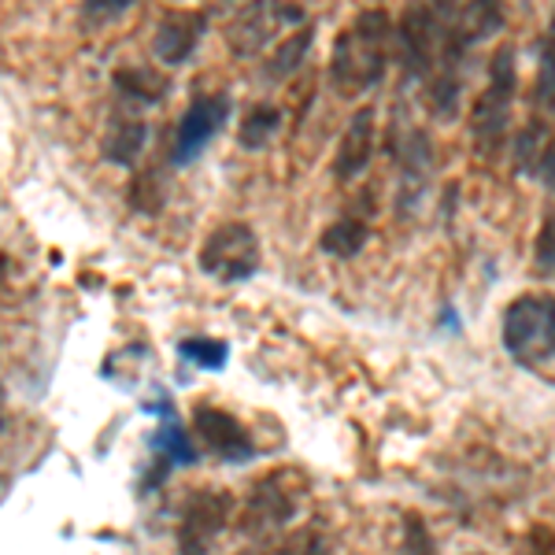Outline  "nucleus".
<instances>
[{"label": "nucleus", "instance_id": "7", "mask_svg": "<svg viewBox=\"0 0 555 555\" xmlns=\"http://www.w3.org/2000/svg\"><path fill=\"white\" fill-rule=\"evenodd\" d=\"M397 52L400 67L408 78H429L437 70V56H441V30L434 23V12L423 0H411L408 12L397 23Z\"/></svg>", "mask_w": 555, "mask_h": 555}, {"label": "nucleus", "instance_id": "10", "mask_svg": "<svg viewBox=\"0 0 555 555\" xmlns=\"http://www.w3.org/2000/svg\"><path fill=\"white\" fill-rule=\"evenodd\" d=\"M208 34V12H167L152 34V52L164 67H182Z\"/></svg>", "mask_w": 555, "mask_h": 555}, {"label": "nucleus", "instance_id": "6", "mask_svg": "<svg viewBox=\"0 0 555 555\" xmlns=\"http://www.w3.org/2000/svg\"><path fill=\"white\" fill-rule=\"evenodd\" d=\"M285 23L304 26V8L282 4V0H245V4H241L227 23L230 52H234L237 60L259 56Z\"/></svg>", "mask_w": 555, "mask_h": 555}, {"label": "nucleus", "instance_id": "24", "mask_svg": "<svg viewBox=\"0 0 555 555\" xmlns=\"http://www.w3.org/2000/svg\"><path fill=\"white\" fill-rule=\"evenodd\" d=\"M127 196H130L133 208L145 211V215H156L159 208H164V193H159V178L156 175H138Z\"/></svg>", "mask_w": 555, "mask_h": 555}, {"label": "nucleus", "instance_id": "22", "mask_svg": "<svg viewBox=\"0 0 555 555\" xmlns=\"http://www.w3.org/2000/svg\"><path fill=\"white\" fill-rule=\"evenodd\" d=\"M182 356L196 366H204V371H219L227 363L230 348L222 341H211V337H193V341H182Z\"/></svg>", "mask_w": 555, "mask_h": 555}, {"label": "nucleus", "instance_id": "3", "mask_svg": "<svg viewBox=\"0 0 555 555\" xmlns=\"http://www.w3.org/2000/svg\"><path fill=\"white\" fill-rule=\"evenodd\" d=\"M429 12L441 30L444 60H460L470 44L489 41L504 30V0H429Z\"/></svg>", "mask_w": 555, "mask_h": 555}, {"label": "nucleus", "instance_id": "12", "mask_svg": "<svg viewBox=\"0 0 555 555\" xmlns=\"http://www.w3.org/2000/svg\"><path fill=\"white\" fill-rule=\"evenodd\" d=\"M374 107H360V112L348 119L345 127V138L337 145V156H334V175L337 182H352L366 171L374 156Z\"/></svg>", "mask_w": 555, "mask_h": 555}, {"label": "nucleus", "instance_id": "4", "mask_svg": "<svg viewBox=\"0 0 555 555\" xmlns=\"http://www.w3.org/2000/svg\"><path fill=\"white\" fill-rule=\"evenodd\" d=\"M555 319L552 297H518L504 311V345L522 366L530 371H548L555 348Z\"/></svg>", "mask_w": 555, "mask_h": 555}, {"label": "nucleus", "instance_id": "29", "mask_svg": "<svg viewBox=\"0 0 555 555\" xmlns=\"http://www.w3.org/2000/svg\"><path fill=\"white\" fill-rule=\"evenodd\" d=\"M0 400H4V389H0Z\"/></svg>", "mask_w": 555, "mask_h": 555}, {"label": "nucleus", "instance_id": "16", "mask_svg": "<svg viewBox=\"0 0 555 555\" xmlns=\"http://www.w3.org/2000/svg\"><path fill=\"white\" fill-rule=\"evenodd\" d=\"M311 41H315V26H304V30L289 34L285 41H278L274 56L263 64V82H285V78L297 75L311 52Z\"/></svg>", "mask_w": 555, "mask_h": 555}, {"label": "nucleus", "instance_id": "14", "mask_svg": "<svg viewBox=\"0 0 555 555\" xmlns=\"http://www.w3.org/2000/svg\"><path fill=\"white\" fill-rule=\"evenodd\" d=\"M149 145V122L145 119H130V115H115L104 130V141H101V156L107 164H119V167H130L138 164L141 149Z\"/></svg>", "mask_w": 555, "mask_h": 555}, {"label": "nucleus", "instance_id": "17", "mask_svg": "<svg viewBox=\"0 0 555 555\" xmlns=\"http://www.w3.org/2000/svg\"><path fill=\"white\" fill-rule=\"evenodd\" d=\"M463 101V75H460V60H444V67L437 75H429V112L437 119L452 122L460 115Z\"/></svg>", "mask_w": 555, "mask_h": 555}, {"label": "nucleus", "instance_id": "20", "mask_svg": "<svg viewBox=\"0 0 555 555\" xmlns=\"http://www.w3.org/2000/svg\"><path fill=\"white\" fill-rule=\"evenodd\" d=\"M541 141H548V127L537 119L526 122V127L515 133V167L522 175H537V164H541Z\"/></svg>", "mask_w": 555, "mask_h": 555}, {"label": "nucleus", "instance_id": "25", "mask_svg": "<svg viewBox=\"0 0 555 555\" xmlns=\"http://www.w3.org/2000/svg\"><path fill=\"white\" fill-rule=\"evenodd\" d=\"M400 555H437L434 537H429L426 522L418 515H404V544H400Z\"/></svg>", "mask_w": 555, "mask_h": 555}, {"label": "nucleus", "instance_id": "27", "mask_svg": "<svg viewBox=\"0 0 555 555\" xmlns=\"http://www.w3.org/2000/svg\"><path fill=\"white\" fill-rule=\"evenodd\" d=\"M537 104L548 112L552 107V34L544 38V52H541V70H537Z\"/></svg>", "mask_w": 555, "mask_h": 555}, {"label": "nucleus", "instance_id": "28", "mask_svg": "<svg viewBox=\"0 0 555 555\" xmlns=\"http://www.w3.org/2000/svg\"><path fill=\"white\" fill-rule=\"evenodd\" d=\"M552 234H555V222L552 215H544L541 234H537V263H541L544 274H552Z\"/></svg>", "mask_w": 555, "mask_h": 555}, {"label": "nucleus", "instance_id": "1", "mask_svg": "<svg viewBox=\"0 0 555 555\" xmlns=\"http://www.w3.org/2000/svg\"><path fill=\"white\" fill-rule=\"evenodd\" d=\"M392 20L385 8H366L348 30L337 34L330 52V82L341 96H360L385 78L389 67Z\"/></svg>", "mask_w": 555, "mask_h": 555}, {"label": "nucleus", "instance_id": "26", "mask_svg": "<svg viewBox=\"0 0 555 555\" xmlns=\"http://www.w3.org/2000/svg\"><path fill=\"white\" fill-rule=\"evenodd\" d=\"M267 555H330V544L315 533H297L293 541H285L282 548Z\"/></svg>", "mask_w": 555, "mask_h": 555}, {"label": "nucleus", "instance_id": "18", "mask_svg": "<svg viewBox=\"0 0 555 555\" xmlns=\"http://www.w3.org/2000/svg\"><path fill=\"white\" fill-rule=\"evenodd\" d=\"M366 237H371V230H366L363 219H352V215H345V219H337L334 227L322 230L319 237V248L326 256H337V259H352L356 253H363Z\"/></svg>", "mask_w": 555, "mask_h": 555}, {"label": "nucleus", "instance_id": "11", "mask_svg": "<svg viewBox=\"0 0 555 555\" xmlns=\"http://www.w3.org/2000/svg\"><path fill=\"white\" fill-rule=\"evenodd\" d=\"M230 515V500L215 496V492H201V496L190 500L182 518V530H178V548L182 555H208L215 533L227 526Z\"/></svg>", "mask_w": 555, "mask_h": 555}, {"label": "nucleus", "instance_id": "23", "mask_svg": "<svg viewBox=\"0 0 555 555\" xmlns=\"http://www.w3.org/2000/svg\"><path fill=\"white\" fill-rule=\"evenodd\" d=\"M156 452H164L167 455V463H193L196 455H193V444L185 441V434L178 429L175 423H167V426H159V434H156Z\"/></svg>", "mask_w": 555, "mask_h": 555}, {"label": "nucleus", "instance_id": "21", "mask_svg": "<svg viewBox=\"0 0 555 555\" xmlns=\"http://www.w3.org/2000/svg\"><path fill=\"white\" fill-rule=\"evenodd\" d=\"M138 0H82V23L89 30H101V26L122 20Z\"/></svg>", "mask_w": 555, "mask_h": 555}, {"label": "nucleus", "instance_id": "19", "mask_svg": "<svg viewBox=\"0 0 555 555\" xmlns=\"http://www.w3.org/2000/svg\"><path fill=\"white\" fill-rule=\"evenodd\" d=\"M278 130H282V112L271 104H256L253 112L245 115V122H241L237 145L248 149V152H259L278 138Z\"/></svg>", "mask_w": 555, "mask_h": 555}, {"label": "nucleus", "instance_id": "9", "mask_svg": "<svg viewBox=\"0 0 555 555\" xmlns=\"http://www.w3.org/2000/svg\"><path fill=\"white\" fill-rule=\"evenodd\" d=\"M297 500H300V486H285V474L259 478L245 507L248 533H271L278 526H285L297 515Z\"/></svg>", "mask_w": 555, "mask_h": 555}, {"label": "nucleus", "instance_id": "8", "mask_svg": "<svg viewBox=\"0 0 555 555\" xmlns=\"http://www.w3.org/2000/svg\"><path fill=\"white\" fill-rule=\"evenodd\" d=\"M230 119V96L215 93V96H196V101L185 107V115L178 119L175 130V149H171V164L175 167H190L204 149L219 138V130L227 127Z\"/></svg>", "mask_w": 555, "mask_h": 555}, {"label": "nucleus", "instance_id": "2", "mask_svg": "<svg viewBox=\"0 0 555 555\" xmlns=\"http://www.w3.org/2000/svg\"><path fill=\"white\" fill-rule=\"evenodd\" d=\"M515 49L500 44L489 60V86L486 93L474 101L470 115V138H474V156L492 159L500 156V149L507 145V127H512V104H515Z\"/></svg>", "mask_w": 555, "mask_h": 555}, {"label": "nucleus", "instance_id": "15", "mask_svg": "<svg viewBox=\"0 0 555 555\" xmlns=\"http://www.w3.org/2000/svg\"><path fill=\"white\" fill-rule=\"evenodd\" d=\"M115 89H119L130 104L152 107V104H164V96L171 93V82L152 67H119L115 70Z\"/></svg>", "mask_w": 555, "mask_h": 555}, {"label": "nucleus", "instance_id": "5", "mask_svg": "<svg viewBox=\"0 0 555 555\" xmlns=\"http://www.w3.org/2000/svg\"><path fill=\"white\" fill-rule=\"evenodd\" d=\"M259 267V237L248 222H222L201 245V271L215 282H245Z\"/></svg>", "mask_w": 555, "mask_h": 555}, {"label": "nucleus", "instance_id": "13", "mask_svg": "<svg viewBox=\"0 0 555 555\" xmlns=\"http://www.w3.org/2000/svg\"><path fill=\"white\" fill-rule=\"evenodd\" d=\"M193 423L201 429V437L208 441V449H215L222 460L230 463H245L253 460V441H248L245 426L237 418H230L227 411L219 408H196L193 411Z\"/></svg>", "mask_w": 555, "mask_h": 555}]
</instances>
